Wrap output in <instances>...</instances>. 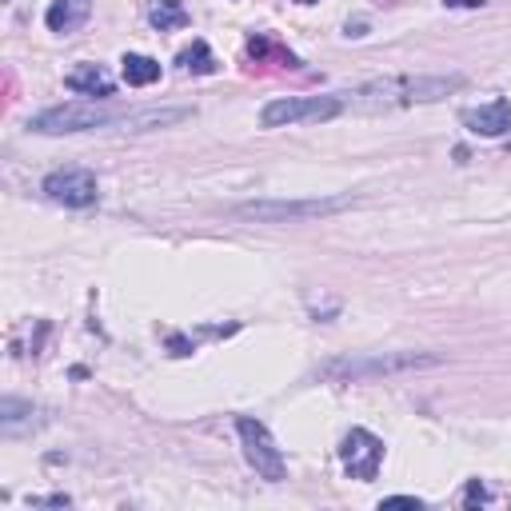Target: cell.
I'll return each mask as SVG.
<instances>
[{
    "label": "cell",
    "instance_id": "4fadbf2b",
    "mask_svg": "<svg viewBox=\"0 0 511 511\" xmlns=\"http://www.w3.org/2000/svg\"><path fill=\"white\" fill-rule=\"evenodd\" d=\"M92 16V0H52L44 12V24L52 32H76Z\"/></svg>",
    "mask_w": 511,
    "mask_h": 511
},
{
    "label": "cell",
    "instance_id": "44dd1931",
    "mask_svg": "<svg viewBox=\"0 0 511 511\" xmlns=\"http://www.w3.org/2000/svg\"><path fill=\"white\" fill-rule=\"evenodd\" d=\"M295 4H316V0H295Z\"/></svg>",
    "mask_w": 511,
    "mask_h": 511
},
{
    "label": "cell",
    "instance_id": "277c9868",
    "mask_svg": "<svg viewBox=\"0 0 511 511\" xmlns=\"http://www.w3.org/2000/svg\"><path fill=\"white\" fill-rule=\"evenodd\" d=\"M351 208V196H308V200H244L236 204V216L260 224H287V220H319Z\"/></svg>",
    "mask_w": 511,
    "mask_h": 511
},
{
    "label": "cell",
    "instance_id": "d6986e66",
    "mask_svg": "<svg viewBox=\"0 0 511 511\" xmlns=\"http://www.w3.org/2000/svg\"><path fill=\"white\" fill-rule=\"evenodd\" d=\"M168 348H172V356H188V351H192V343L184 340V335H172V340H168Z\"/></svg>",
    "mask_w": 511,
    "mask_h": 511
},
{
    "label": "cell",
    "instance_id": "3957f363",
    "mask_svg": "<svg viewBox=\"0 0 511 511\" xmlns=\"http://www.w3.org/2000/svg\"><path fill=\"white\" fill-rule=\"evenodd\" d=\"M124 112H116L104 100H68L56 104V108H44L28 120V132L40 136H68V132H96V128H112L120 124Z\"/></svg>",
    "mask_w": 511,
    "mask_h": 511
},
{
    "label": "cell",
    "instance_id": "ac0fdd59",
    "mask_svg": "<svg viewBox=\"0 0 511 511\" xmlns=\"http://www.w3.org/2000/svg\"><path fill=\"white\" fill-rule=\"evenodd\" d=\"M383 507H423V503L415 499V495H388V499H383Z\"/></svg>",
    "mask_w": 511,
    "mask_h": 511
},
{
    "label": "cell",
    "instance_id": "ba28073f",
    "mask_svg": "<svg viewBox=\"0 0 511 511\" xmlns=\"http://www.w3.org/2000/svg\"><path fill=\"white\" fill-rule=\"evenodd\" d=\"M340 460L351 479H375L380 476V463H383V439H375L372 431H364V428H351L340 444Z\"/></svg>",
    "mask_w": 511,
    "mask_h": 511
},
{
    "label": "cell",
    "instance_id": "30bf717a",
    "mask_svg": "<svg viewBox=\"0 0 511 511\" xmlns=\"http://www.w3.org/2000/svg\"><path fill=\"white\" fill-rule=\"evenodd\" d=\"M44 423V412L28 399H16V396H4L0 399V431L4 436H24V431L40 428Z\"/></svg>",
    "mask_w": 511,
    "mask_h": 511
},
{
    "label": "cell",
    "instance_id": "9a60e30c",
    "mask_svg": "<svg viewBox=\"0 0 511 511\" xmlns=\"http://www.w3.org/2000/svg\"><path fill=\"white\" fill-rule=\"evenodd\" d=\"M176 64L180 68H188V72H216V56H212V48L204 44V40H192V48H184L180 56H176Z\"/></svg>",
    "mask_w": 511,
    "mask_h": 511
},
{
    "label": "cell",
    "instance_id": "ffe728a7",
    "mask_svg": "<svg viewBox=\"0 0 511 511\" xmlns=\"http://www.w3.org/2000/svg\"><path fill=\"white\" fill-rule=\"evenodd\" d=\"M444 4H452V8H479V4H487V0H444Z\"/></svg>",
    "mask_w": 511,
    "mask_h": 511
},
{
    "label": "cell",
    "instance_id": "2e32d148",
    "mask_svg": "<svg viewBox=\"0 0 511 511\" xmlns=\"http://www.w3.org/2000/svg\"><path fill=\"white\" fill-rule=\"evenodd\" d=\"M152 24H156L160 32L184 28V24H188V8H184L180 0H160V4L152 8Z\"/></svg>",
    "mask_w": 511,
    "mask_h": 511
},
{
    "label": "cell",
    "instance_id": "5b68a950",
    "mask_svg": "<svg viewBox=\"0 0 511 511\" xmlns=\"http://www.w3.org/2000/svg\"><path fill=\"white\" fill-rule=\"evenodd\" d=\"M343 108V96H279V100L263 104L260 112V124L263 128H287V124H303V120H332L340 116Z\"/></svg>",
    "mask_w": 511,
    "mask_h": 511
},
{
    "label": "cell",
    "instance_id": "5bb4252c",
    "mask_svg": "<svg viewBox=\"0 0 511 511\" xmlns=\"http://www.w3.org/2000/svg\"><path fill=\"white\" fill-rule=\"evenodd\" d=\"M120 72H124V84L148 88L160 80V60H152V56H144V52H128L124 60H120Z\"/></svg>",
    "mask_w": 511,
    "mask_h": 511
},
{
    "label": "cell",
    "instance_id": "9c48e42d",
    "mask_svg": "<svg viewBox=\"0 0 511 511\" xmlns=\"http://www.w3.org/2000/svg\"><path fill=\"white\" fill-rule=\"evenodd\" d=\"M460 124L476 136H503L511 128V100L507 96H495V100L479 104V108H463Z\"/></svg>",
    "mask_w": 511,
    "mask_h": 511
},
{
    "label": "cell",
    "instance_id": "52a82bcc",
    "mask_svg": "<svg viewBox=\"0 0 511 511\" xmlns=\"http://www.w3.org/2000/svg\"><path fill=\"white\" fill-rule=\"evenodd\" d=\"M40 192L64 208H92L96 196H100V184H96V176L88 168H60V172L44 176Z\"/></svg>",
    "mask_w": 511,
    "mask_h": 511
},
{
    "label": "cell",
    "instance_id": "8992f818",
    "mask_svg": "<svg viewBox=\"0 0 511 511\" xmlns=\"http://www.w3.org/2000/svg\"><path fill=\"white\" fill-rule=\"evenodd\" d=\"M236 431H240V444H244V455L256 468V476L268 479V483H279L287 476V463H284V452L276 447V439H271V431L260 420H252V415H240Z\"/></svg>",
    "mask_w": 511,
    "mask_h": 511
},
{
    "label": "cell",
    "instance_id": "e0dca14e",
    "mask_svg": "<svg viewBox=\"0 0 511 511\" xmlns=\"http://www.w3.org/2000/svg\"><path fill=\"white\" fill-rule=\"evenodd\" d=\"M487 499H491V495H487V487L479 483V479H471L468 491H463V503H468V507H479V503H487Z\"/></svg>",
    "mask_w": 511,
    "mask_h": 511
},
{
    "label": "cell",
    "instance_id": "7a4b0ae2",
    "mask_svg": "<svg viewBox=\"0 0 511 511\" xmlns=\"http://www.w3.org/2000/svg\"><path fill=\"white\" fill-rule=\"evenodd\" d=\"M444 356L436 351H356V356L327 359L319 375L332 383H356V380H380V375L420 372V367H439Z\"/></svg>",
    "mask_w": 511,
    "mask_h": 511
},
{
    "label": "cell",
    "instance_id": "7c38bea8",
    "mask_svg": "<svg viewBox=\"0 0 511 511\" xmlns=\"http://www.w3.org/2000/svg\"><path fill=\"white\" fill-rule=\"evenodd\" d=\"M64 84H68L72 92L88 96V100H104V96H112V80H108V72H104L100 64H80V68H72L68 76H64Z\"/></svg>",
    "mask_w": 511,
    "mask_h": 511
},
{
    "label": "cell",
    "instance_id": "6da1fadb",
    "mask_svg": "<svg viewBox=\"0 0 511 511\" xmlns=\"http://www.w3.org/2000/svg\"><path fill=\"white\" fill-rule=\"evenodd\" d=\"M463 76H399V80H375L356 92H340L343 108L375 112V108H404V104H436L444 96L460 92Z\"/></svg>",
    "mask_w": 511,
    "mask_h": 511
},
{
    "label": "cell",
    "instance_id": "8fae6325",
    "mask_svg": "<svg viewBox=\"0 0 511 511\" xmlns=\"http://www.w3.org/2000/svg\"><path fill=\"white\" fill-rule=\"evenodd\" d=\"M188 116H192L188 108H128L124 116H120V128H128V132H148V128L180 124V120H188Z\"/></svg>",
    "mask_w": 511,
    "mask_h": 511
}]
</instances>
